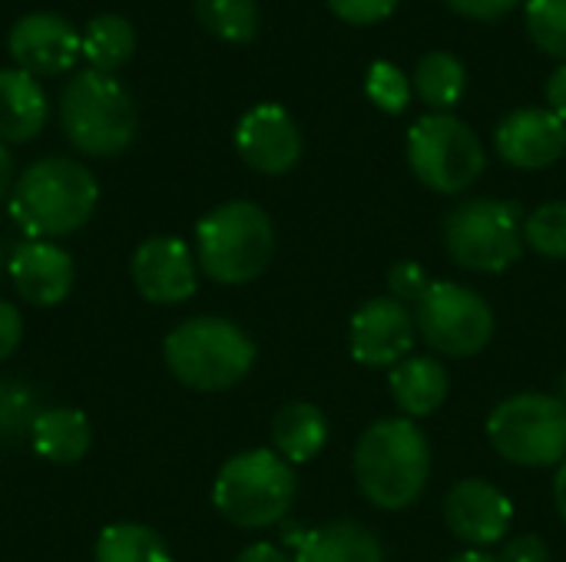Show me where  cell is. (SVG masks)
Here are the masks:
<instances>
[{
	"mask_svg": "<svg viewBox=\"0 0 566 562\" xmlns=\"http://www.w3.org/2000/svg\"><path fill=\"white\" fill-rule=\"evenodd\" d=\"M99 202L96 176L66 156L36 159L10 189V215L30 238H63L90 222Z\"/></svg>",
	"mask_w": 566,
	"mask_h": 562,
	"instance_id": "cell-1",
	"label": "cell"
},
{
	"mask_svg": "<svg viewBox=\"0 0 566 562\" xmlns=\"http://www.w3.org/2000/svg\"><path fill=\"white\" fill-rule=\"evenodd\" d=\"M431 447L408 417L375 421L355 447V477L361 494L381 510H408L428 484Z\"/></svg>",
	"mask_w": 566,
	"mask_h": 562,
	"instance_id": "cell-2",
	"label": "cell"
},
{
	"mask_svg": "<svg viewBox=\"0 0 566 562\" xmlns=\"http://www.w3.org/2000/svg\"><path fill=\"white\" fill-rule=\"evenodd\" d=\"M275 255V225L255 202L235 199L216 205L196 225V262L219 285L259 278Z\"/></svg>",
	"mask_w": 566,
	"mask_h": 562,
	"instance_id": "cell-3",
	"label": "cell"
},
{
	"mask_svg": "<svg viewBox=\"0 0 566 562\" xmlns=\"http://www.w3.org/2000/svg\"><path fill=\"white\" fill-rule=\"evenodd\" d=\"M136 103L129 89L99 70H80L60 96V126L83 156L109 159L136 139Z\"/></svg>",
	"mask_w": 566,
	"mask_h": 562,
	"instance_id": "cell-4",
	"label": "cell"
},
{
	"mask_svg": "<svg viewBox=\"0 0 566 562\" xmlns=\"http://www.w3.org/2000/svg\"><path fill=\"white\" fill-rule=\"evenodd\" d=\"M166 368L192 391H229L255 364L252 338L226 318H189L163 341Z\"/></svg>",
	"mask_w": 566,
	"mask_h": 562,
	"instance_id": "cell-5",
	"label": "cell"
},
{
	"mask_svg": "<svg viewBox=\"0 0 566 562\" xmlns=\"http://www.w3.org/2000/svg\"><path fill=\"white\" fill-rule=\"evenodd\" d=\"M212 503L229 523L242 530L275 527L295 503L292 464L282 460L275 450L235 454L222 464L212 484Z\"/></svg>",
	"mask_w": 566,
	"mask_h": 562,
	"instance_id": "cell-6",
	"label": "cell"
},
{
	"mask_svg": "<svg viewBox=\"0 0 566 562\" xmlns=\"http://www.w3.org/2000/svg\"><path fill=\"white\" fill-rule=\"evenodd\" d=\"M408 162L421 185L454 195L481 179L488 156L464 119L451 113H428L408 132Z\"/></svg>",
	"mask_w": 566,
	"mask_h": 562,
	"instance_id": "cell-7",
	"label": "cell"
},
{
	"mask_svg": "<svg viewBox=\"0 0 566 562\" xmlns=\"http://www.w3.org/2000/svg\"><path fill=\"white\" fill-rule=\"evenodd\" d=\"M494 450L521 467H554L566 460V401L554 394H514L488 417Z\"/></svg>",
	"mask_w": 566,
	"mask_h": 562,
	"instance_id": "cell-8",
	"label": "cell"
},
{
	"mask_svg": "<svg viewBox=\"0 0 566 562\" xmlns=\"http://www.w3.org/2000/svg\"><path fill=\"white\" fill-rule=\"evenodd\" d=\"M521 209L501 199H468L444 219V245L468 272L497 275L524 252Z\"/></svg>",
	"mask_w": 566,
	"mask_h": 562,
	"instance_id": "cell-9",
	"label": "cell"
},
{
	"mask_svg": "<svg viewBox=\"0 0 566 562\" xmlns=\"http://www.w3.org/2000/svg\"><path fill=\"white\" fill-rule=\"evenodd\" d=\"M415 325L434 351L471 358L488 348L494 335V311L478 291L458 282H431L418 298Z\"/></svg>",
	"mask_w": 566,
	"mask_h": 562,
	"instance_id": "cell-10",
	"label": "cell"
},
{
	"mask_svg": "<svg viewBox=\"0 0 566 562\" xmlns=\"http://www.w3.org/2000/svg\"><path fill=\"white\" fill-rule=\"evenodd\" d=\"M10 56L17 63V70L30 73V76H56L66 73L76 56H83V36L76 33V26L50 10H33L23 13L7 36Z\"/></svg>",
	"mask_w": 566,
	"mask_h": 562,
	"instance_id": "cell-11",
	"label": "cell"
},
{
	"mask_svg": "<svg viewBox=\"0 0 566 562\" xmlns=\"http://www.w3.org/2000/svg\"><path fill=\"white\" fill-rule=\"evenodd\" d=\"M348 348L358 364L398 368L415 348V315L398 298H371L352 315Z\"/></svg>",
	"mask_w": 566,
	"mask_h": 562,
	"instance_id": "cell-12",
	"label": "cell"
},
{
	"mask_svg": "<svg viewBox=\"0 0 566 562\" xmlns=\"http://www.w3.org/2000/svg\"><path fill=\"white\" fill-rule=\"evenodd\" d=\"M239 156L262 176H285L302 159V129L279 103L252 106L235 126Z\"/></svg>",
	"mask_w": 566,
	"mask_h": 562,
	"instance_id": "cell-13",
	"label": "cell"
},
{
	"mask_svg": "<svg viewBox=\"0 0 566 562\" xmlns=\"http://www.w3.org/2000/svg\"><path fill=\"white\" fill-rule=\"evenodd\" d=\"M199 262L176 235H153L133 252V285L153 305H179L196 295Z\"/></svg>",
	"mask_w": 566,
	"mask_h": 562,
	"instance_id": "cell-14",
	"label": "cell"
},
{
	"mask_svg": "<svg viewBox=\"0 0 566 562\" xmlns=\"http://www.w3.org/2000/svg\"><path fill=\"white\" fill-rule=\"evenodd\" d=\"M444 520L461 543L474 550H488L501 543L504 533L511 530L514 507L488 480H461L444 500Z\"/></svg>",
	"mask_w": 566,
	"mask_h": 562,
	"instance_id": "cell-15",
	"label": "cell"
},
{
	"mask_svg": "<svg viewBox=\"0 0 566 562\" xmlns=\"http://www.w3.org/2000/svg\"><path fill=\"white\" fill-rule=\"evenodd\" d=\"M7 272H10L20 298L36 308H53V305L66 301V295L73 291V282H76L73 255L66 248H60L56 242H43V238L20 242L10 252Z\"/></svg>",
	"mask_w": 566,
	"mask_h": 562,
	"instance_id": "cell-16",
	"label": "cell"
},
{
	"mask_svg": "<svg viewBox=\"0 0 566 562\" xmlns=\"http://www.w3.org/2000/svg\"><path fill=\"white\" fill-rule=\"evenodd\" d=\"M494 146L517 169H547L566 152V123L551 109H517L501 119Z\"/></svg>",
	"mask_w": 566,
	"mask_h": 562,
	"instance_id": "cell-17",
	"label": "cell"
},
{
	"mask_svg": "<svg viewBox=\"0 0 566 562\" xmlns=\"http://www.w3.org/2000/svg\"><path fill=\"white\" fill-rule=\"evenodd\" d=\"M285 540L295 543L292 562H385L378 537L348 520L325 523L318 530H302V537L298 530H289Z\"/></svg>",
	"mask_w": 566,
	"mask_h": 562,
	"instance_id": "cell-18",
	"label": "cell"
},
{
	"mask_svg": "<svg viewBox=\"0 0 566 562\" xmlns=\"http://www.w3.org/2000/svg\"><path fill=\"white\" fill-rule=\"evenodd\" d=\"M46 93L23 70H0V142H30L46 126Z\"/></svg>",
	"mask_w": 566,
	"mask_h": 562,
	"instance_id": "cell-19",
	"label": "cell"
},
{
	"mask_svg": "<svg viewBox=\"0 0 566 562\" xmlns=\"http://www.w3.org/2000/svg\"><path fill=\"white\" fill-rule=\"evenodd\" d=\"M30 444L50 464H76L90 454L93 427L76 407H46L30 427Z\"/></svg>",
	"mask_w": 566,
	"mask_h": 562,
	"instance_id": "cell-20",
	"label": "cell"
},
{
	"mask_svg": "<svg viewBox=\"0 0 566 562\" xmlns=\"http://www.w3.org/2000/svg\"><path fill=\"white\" fill-rule=\"evenodd\" d=\"M391 397L408 421L434 414L448 397L444 364L434 358H405L398 368H391Z\"/></svg>",
	"mask_w": 566,
	"mask_h": 562,
	"instance_id": "cell-21",
	"label": "cell"
},
{
	"mask_svg": "<svg viewBox=\"0 0 566 562\" xmlns=\"http://www.w3.org/2000/svg\"><path fill=\"white\" fill-rule=\"evenodd\" d=\"M272 444L282 460L308 464L328 444V421L315 404H305V401L285 404L272 421Z\"/></svg>",
	"mask_w": 566,
	"mask_h": 562,
	"instance_id": "cell-22",
	"label": "cell"
},
{
	"mask_svg": "<svg viewBox=\"0 0 566 562\" xmlns=\"http://www.w3.org/2000/svg\"><path fill=\"white\" fill-rule=\"evenodd\" d=\"M464 86H468L464 63L451 50H431V53H424L418 60V66H415V76H411V89L434 113H444V109L458 106L461 96H464Z\"/></svg>",
	"mask_w": 566,
	"mask_h": 562,
	"instance_id": "cell-23",
	"label": "cell"
},
{
	"mask_svg": "<svg viewBox=\"0 0 566 562\" xmlns=\"http://www.w3.org/2000/svg\"><path fill=\"white\" fill-rule=\"evenodd\" d=\"M80 36H83V56H86L90 70H99V73L119 70L136 50V30L119 13L93 17Z\"/></svg>",
	"mask_w": 566,
	"mask_h": 562,
	"instance_id": "cell-24",
	"label": "cell"
},
{
	"mask_svg": "<svg viewBox=\"0 0 566 562\" xmlns=\"http://www.w3.org/2000/svg\"><path fill=\"white\" fill-rule=\"evenodd\" d=\"M96 562H172L169 547L163 543V537L143 523H113L99 533Z\"/></svg>",
	"mask_w": 566,
	"mask_h": 562,
	"instance_id": "cell-25",
	"label": "cell"
},
{
	"mask_svg": "<svg viewBox=\"0 0 566 562\" xmlns=\"http://www.w3.org/2000/svg\"><path fill=\"white\" fill-rule=\"evenodd\" d=\"M199 23L226 43H252L259 33L255 0H196Z\"/></svg>",
	"mask_w": 566,
	"mask_h": 562,
	"instance_id": "cell-26",
	"label": "cell"
},
{
	"mask_svg": "<svg viewBox=\"0 0 566 562\" xmlns=\"http://www.w3.org/2000/svg\"><path fill=\"white\" fill-rule=\"evenodd\" d=\"M527 33L541 53L566 63V0H527Z\"/></svg>",
	"mask_w": 566,
	"mask_h": 562,
	"instance_id": "cell-27",
	"label": "cell"
},
{
	"mask_svg": "<svg viewBox=\"0 0 566 562\" xmlns=\"http://www.w3.org/2000/svg\"><path fill=\"white\" fill-rule=\"evenodd\" d=\"M365 93L368 99L381 109V113H405L408 103H411V79L405 76V70L391 60H375L368 66V76H365Z\"/></svg>",
	"mask_w": 566,
	"mask_h": 562,
	"instance_id": "cell-28",
	"label": "cell"
},
{
	"mask_svg": "<svg viewBox=\"0 0 566 562\" xmlns=\"http://www.w3.org/2000/svg\"><path fill=\"white\" fill-rule=\"evenodd\" d=\"M524 242L544 258H566V202H547L524 222Z\"/></svg>",
	"mask_w": 566,
	"mask_h": 562,
	"instance_id": "cell-29",
	"label": "cell"
},
{
	"mask_svg": "<svg viewBox=\"0 0 566 562\" xmlns=\"http://www.w3.org/2000/svg\"><path fill=\"white\" fill-rule=\"evenodd\" d=\"M40 407L30 388L17 381H0V441L17 437L33 427Z\"/></svg>",
	"mask_w": 566,
	"mask_h": 562,
	"instance_id": "cell-30",
	"label": "cell"
},
{
	"mask_svg": "<svg viewBox=\"0 0 566 562\" xmlns=\"http://www.w3.org/2000/svg\"><path fill=\"white\" fill-rule=\"evenodd\" d=\"M401 0H328V10L352 26H371L388 20L398 10Z\"/></svg>",
	"mask_w": 566,
	"mask_h": 562,
	"instance_id": "cell-31",
	"label": "cell"
},
{
	"mask_svg": "<svg viewBox=\"0 0 566 562\" xmlns=\"http://www.w3.org/2000/svg\"><path fill=\"white\" fill-rule=\"evenodd\" d=\"M428 275H424V268L418 265V262H398L395 268H391V275H388V288H391V295L405 305V301H418L424 291H428Z\"/></svg>",
	"mask_w": 566,
	"mask_h": 562,
	"instance_id": "cell-32",
	"label": "cell"
},
{
	"mask_svg": "<svg viewBox=\"0 0 566 562\" xmlns=\"http://www.w3.org/2000/svg\"><path fill=\"white\" fill-rule=\"evenodd\" d=\"M454 13L468 17V20H504L514 7L527 3V0H444Z\"/></svg>",
	"mask_w": 566,
	"mask_h": 562,
	"instance_id": "cell-33",
	"label": "cell"
},
{
	"mask_svg": "<svg viewBox=\"0 0 566 562\" xmlns=\"http://www.w3.org/2000/svg\"><path fill=\"white\" fill-rule=\"evenodd\" d=\"M20 341H23V318H20L17 305L0 298V361H7Z\"/></svg>",
	"mask_w": 566,
	"mask_h": 562,
	"instance_id": "cell-34",
	"label": "cell"
},
{
	"mask_svg": "<svg viewBox=\"0 0 566 562\" xmlns=\"http://www.w3.org/2000/svg\"><path fill=\"white\" fill-rule=\"evenodd\" d=\"M501 562H547V547H544V540L541 537H531V533H524V537H514L507 547H504V553L497 556Z\"/></svg>",
	"mask_w": 566,
	"mask_h": 562,
	"instance_id": "cell-35",
	"label": "cell"
},
{
	"mask_svg": "<svg viewBox=\"0 0 566 562\" xmlns=\"http://www.w3.org/2000/svg\"><path fill=\"white\" fill-rule=\"evenodd\" d=\"M547 103H551V113H557L566 123V63H560L547 79Z\"/></svg>",
	"mask_w": 566,
	"mask_h": 562,
	"instance_id": "cell-36",
	"label": "cell"
},
{
	"mask_svg": "<svg viewBox=\"0 0 566 562\" xmlns=\"http://www.w3.org/2000/svg\"><path fill=\"white\" fill-rule=\"evenodd\" d=\"M235 562H292V560H289L279 547H272V543H255V547L242 550Z\"/></svg>",
	"mask_w": 566,
	"mask_h": 562,
	"instance_id": "cell-37",
	"label": "cell"
},
{
	"mask_svg": "<svg viewBox=\"0 0 566 562\" xmlns=\"http://www.w3.org/2000/svg\"><path fill=\"white\" fill-rule=\"evenodd\" d=\"M13 189V159H10V149L7 142H0V199Z\"/></svg>",
	"mask_w": 566,
	"mask_h": 562,
	"instance_id": "cell-38",
	"label": "cell"
},
{
	"mask_svg": "<svg viewBox=\"0 0 566 562\" xmlns=\"http://www.w3.org/2000/svg\"><path fill=\"white\" fill-rule=\"evenodd\" d=\"M554 497H557V510H560V517L566 520V460L560 464V470H557V480H554Z\"/></svg>",
	"mask_w": 566,
	"mask_h": 562,
	"instance_id": "cell-39",
	"label": "cell"
},
{
	"mask_svg": "<svg viewBox=\"0 0 566 562\" xmlns=\"http://www.w3.org/2000/svg\"><path fill=\"white\" fill-rule=\"evenodd\" d=\"M451 562H501V560H497V556H491V553H484V550H471V553L454 556Z\"/></svg>",
	"mask_w": 566,
	"mask_h": 562,
	"instance_id": "cell-40",
	"label": "cell"
},
{
	"mask_svg": "<svg viewBox=\"0 0 566 562\" xmlns=\"http://www.w3.org/2000/svg\"><path fill=\"white\" fill-rule=\"evenodd\" d=\"M560 401H566V374L560 378Z\"/></svg>",
	"mask_w": 566,
	"mask_h": 562,
	"instance_id": "cell-41",
	"label": "cell"
},
{
	"mask_svg": "<svg viewBox=\"0 0 566 562\" xmlns=\"http://www.w3.org/2000/svg\"><path fill=\"white\" fill-rule=\"evenodd\" d=\"M3 268H7V265H3V248H0V272H3Z\"/></svg>",
	"mask_w": 566,
	"mask_h": 562,
	"instance_id": "cell-42",
	"label": "cell"
}]
</instances>
